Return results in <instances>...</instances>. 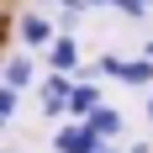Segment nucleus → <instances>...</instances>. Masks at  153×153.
Wrapping results in <instances>:
<instances>
[{
  "instance_id": "nucleus-1",
  "label": "nucleus",
  "mask_w": 153,
  "mask_h": 153,
  "mask_svg": "<svg viewBox=\"0 0 153 153\" xmlns=\"http://www.w3.org/2000/svg\"><path fill=\"white\" fill-rule=\"evenodd\" d=\"M53 148L58 153H106L111 143H100L85 122H74V127H58V132H53Z\"/></svg>"
},
{
  "instance_id": "nucleus-2",
  "label": "nucleus",
  "mask_w": 153,
  "mask_h": 153,
  "mask_svg": "<svg viewBox=\"0 0 153 153\" xmlns=\"http://www.w3.org/2000/svg\"><path fill=\"white\" fill-rule=\"evenodd\" d=\"M69 90H74V74H48V85H42V116H63L69 111Z\"/></svg>"
},
{
  "instance_id": "nucleus-3",
  "label": "nucleus",
  "mask_w": 153,
  "mask_h": 153,
  "mask_svg": "<svg viewBox=\"0 0 153 153\" xmlns=\"http://www.w3.org/2000/svg\"><path fill=\"white\" fill-rule=\"evenodd\" d=\"M79 58H85V53H79V37H69V32L48 42V69H58V74H74V69H79Z\"/></svg>"
},
{
  "instance_id": "nucleus-4",
  "label": "nucleus",
  "mask_w": 153,
  "mask_h": 153,
  "mask_svg": "<svg viewBox=\"0 0 153 153\" xmlns=\"http://www.w3.org/2000/svg\"><path fill=\"white\" fill-rule=\"evenodd\" d=\"M95 106H106L100 85H95V79H74V90H69V116H74V122H85Z\"/></svg>"
},
{
  "instance_id": "nucleus-5",
  "label": "nucleus",
  "mask_w": 153,
  "mask_h": 153,
  "mask_svg": "<svg viewBox=\"0 0 153 153\" xmlns=\"http://www.w3.org/2000/svg\"><path fill=\"white\" fill-rule=\"evenodd\" d=\"M16 37H21V48H48L58 32H53V21H48V16L32 11V16H21V21H16Z\"/></svg>"
},
{
  "instance_id": "nucleus-6",
  "label": "nucleus",
  "mask_w": 153,
  "mask_h": 153,
  "mask_svg": "<svg viewBox=\"0 0 153 153\" xmlns=\"http://www.w3.org/2000/svg\"><path fill=\"white\" fill-rule=\"evenodd\" d=\"M0 85H5V90H16V95L32 85V58H27V53H11V58L0 63Z\"/></svg>"
},
{
  "instance_id": "nucleus-7",
  "label": "nucleus",
  "mask_w": 153,
  "mask_h": 153,
  "mask_svg": "<svg viewBox=\"0 0 153 153\" xmlns=\"http://www.w3.org/2000/svg\"><path fill=\"white\" fill-rule=\"evenodd\" d=\"M85 127H90V132H95V137H100V143H111V137H116V132H122V111H116V106H95L90 111V116H85Z\"/></svg>"
},
{
  "instance_id": "nucleus-8",
  "label": "nucleus",
  "mask_w": 153,
  "mask_h": 153,
  "mask_svg": "<svg viewBox=\"0 0 153 153\" xmlns=\"http://www.w3.org/2000/svg\"><path fill=\"white\" fill-rule=\"evenodd\" d=\"M122 79H127V85H153V63H148V58H132V63L122 69Z\"/></svg>"
},
{
  "instance_id": "nucleus-9",
  "label": "nucleus",
  "mask_w": 153,
  "mask_h": 153,
  "mask_svg": "<svg viewBox=\"0 0 153 153\" xmlns=\"http://www.w3.org/2000/svg\"><path fill=\"white\" fill-rule=\"evenodd\" d=\"M95 69H100V74H111V79H122V69H127V58H116V53H106V58L95 63Z\"/></svg>"
},
{
  "instance_id": "nucleus-10",
  "label": "nucleus",
  "mask_w": 153,
  "mask_h": 153,
  "mask_svg": "<svg viewBox=\"0 0 153 153\" xmlns=\"http://www.w3.org/2000/svg\"><path fill=\"white\" fill-rule=\"evenodd\" d=\"M0 116H5V122L16 116V90H5V85H0Z\"/></svg>"
},
{
  "instance_id": "nucleus-11",
  "label": "nucleus",
  "mask_w": 153,
  "mask_h": 153,
  "mask_svg": "<svg viewBox=\"0 0 153 153\" xmlns=\"http://www.w3.org/2000/svg\"><path fill=\"white\" fill-rule=\"evenodd\" d=\"M79 5H85V11H90V5H122V0H79Z\"/></svg>"
},
{
  "instance_id": "nucleus-12",
  "label": "nucleus",
  "mask_w": 153,
  "mask_h": 153,
  "mask_svg": "<svg viewBox=\"0 0 153 153\" xmlns=\"http://www.w3.org/2000/svg\"><path fill=\"white\" fill-rule=\"evenodd\" d=\"M143 58H148V63H153V42H148V48H143Z\"/></svg>"
},
{
  "instance_id": "nucleus-13",
  "label": "nucleus",
  "mask_w": 153,
  "mask_h": 153,
  "mask_svg": "<svg viewBox=\"0 0 153 153\" xmlns=\"http://www.w3.org/2000/svg\"><path fill=\"white\" fill-rule=\"evenodd\" d=\"M0 132H5V116H0Z\"/></svg>"
},
{
  "instance_id": "nucleus-14",
  "label": "nucleus",
  "mask_w": 153,
  "mask_h": 153,
  "mask_svg": "<svg viewBox=\"0 0 153 153\" xmlns=\"http://www.w3.org/2000/svg\"><path fill=\"white\" fill-rule=\"evenodd\" d=\"M0 5H11V0H0Z\"/></svg>"
},
{
  "instance_id": "nucleus-15",
  "label": "nucleus",
  "mask_w": 153,
  "mask_h": 153,
  "mask_svg": "<svg viewBox=\"0 0 153 153\" xmlns=\"http://www.w3.org/2000/svg\"><path fill=\"white\" fill-rule=\"evenodd\" d=\"M106 153H116V148H106Z\"/></svg>"
},
{
  "instance_id": "nucleus-16",
  "label": "nucleus",
  "mask_w": 153,
  "mask_h": 153,
  "mask_svg": "<svg viewBox=\"0 0 153 153\" xmlns=\"http://www.w3.org/2000/svg\"><path fill=\"white\" fill-rule=\"evenodd\" d=\"M48 5H53V0H48Z\"/></svg>"
},
{
  "instance_id": "nucleus-17",
  "label": "nucleus",
  "mask_w": 153,
  "mask_h": 153,
  "mask_svg": "<svg viewBox=\"0 0 153 153\" xmlns=\"http://www.w3.org/2000/svg\"><path fill=\"white\" fill-rule=\"evenodd\" d=\"M143 5H148V0H143Z\"/></svg>"
},
{
  "instance_id": "nucleus-18",
  "label": "nucleus",
  "mask_w": 153,
  "mask_h": 153,
  "mask_svg": "<svg viewBox=\"0 0 153 153\" xmlns=\"http://www.w3.org/2000/svg\"><path fill=\"white\" fill-rule=\"evenodd\" d=\"M5 153H11V148H5Z\"/></svg>"
}]
</instances>
